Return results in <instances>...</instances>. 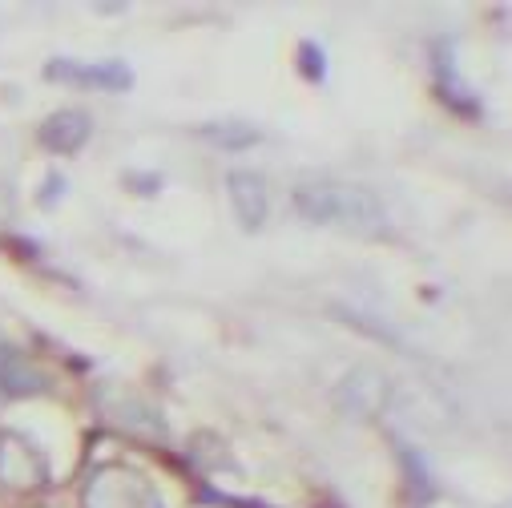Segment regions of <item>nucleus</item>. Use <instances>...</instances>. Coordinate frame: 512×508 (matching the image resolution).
<instances>
[{
  "label": "nucleus",
  "instance_id": "1",
  "mask_svg": "<svg viewBox=\"0 0 512 508\" xmlns=\"http://www.w3.org/2000/svg\"><path fill=\"white\" fill-rule=\"evenodd\" d=\"M295 206L311 222H331V226H347V230H375L383 222V206L375 202V194L359 190V186H343V182L303 186L295 194Z\"/></svg>",
  "mask_w": 512,
  "mask_h": 508
},
{
  "label": "nucleus",
  "instance_id": "2",
  "mask_svg": "<svg viewBox=\"0 0 512 508\" xmlns=\"http://www.w3.org/2000/svg\"><path fill=\"white\" fill-rule=\"evenodd\" d=\"M226 194L234 202V214L246 230H259L267 222V190H263V178L250 174V170H238L226 178Z\"/></svg>",
  "mask_w": 512,
  "mask_h": 508
},
{
  "label": "nucleus",
  "instance_id": "3",
  "mask_svg": "<svg viewBox=\"0 0 512 508\" xmlns=\"http://www.w3.org/2000/svg\"><path fill=\"white\" fill-rule=\"evenodd\" d=\"M49 77H65V81H85V85H105V89H130V73L121 65H105V69H81V65H65L53 61Z\"/></svg>",
  "mask_w": 512,
  "mask_h": 508
}]
</instances>
